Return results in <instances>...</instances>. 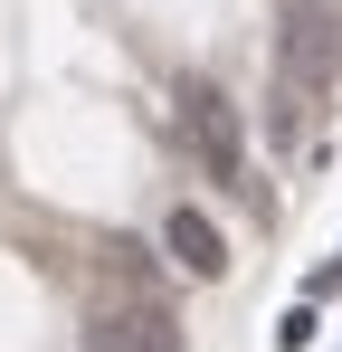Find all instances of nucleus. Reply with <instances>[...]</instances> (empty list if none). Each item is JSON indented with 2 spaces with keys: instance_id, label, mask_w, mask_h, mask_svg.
I'll list each match as a JSON object with an SVG mask.
<instances>
[{
  "instance_id": "obj_3",
  "label": "nucleus",
  "mask_w": 342,
  "mask_h": 352,
  "mask_svg": "<svg viewBox=\"0 0 342 352\" xmlns=\"http://www.w3.org/2000/svg\"><path fill=\"white\" fill-rule=\"evenodd\" d=\"M86 352H181V324L152 295H114V305L86 314Z\"/></svg>"
},
{
  "instance_id": "obj_1",
  "label": "nucleus",
  "mask_w": 342,
  "mask_h": 352,
  "mask_svg": "<svg viewBox=\"0 0 342 352\" xmlns=\"http://www.w3.org/2000/svg\"><path fill=\"white\" fill-rule=\"evenodd\" d=\"M276 86H285V96H304V105L342 96V19H333V0H295V10H285Z\"/></svg>"
},
{
  "instance_id": "obj_6",
  "label": "nucleus",
  "mask_w": 342,
  "mask_h": 352,
  "mask_svg": "<svg viewBox=\"0 0 342 352\" xmlns=\"http://www.w3.org/2000/svg\"><path fill=\"white\" fill-rule=\"evenodd\" d=\"M276 343H285V352H304V343H314V305H295V314H285V324H276Z\"/></svg>"
},
{
  "instance_id": "obj_2",
  "label": "nucleus",
  "mask_w": 342,
  "mask_h": 352,
  "mask_svg": "<svg viewBox=\"0 0 342 352\" xmlns=\"http://www.w3.org/2000/svg\"><path fill=\"white\" fill-rule=\"evenodd\" d=\"M181 143L200 153V172L209 181H247V124H238V105H228L209 76H181Z\"/></svg>"
},
{
  "instance_id": "obj_4",
  "label": "nucleus",
  "mask_w": 342,
  "mask_h": 352,
  "mask_svg": "<svg viewBox=\"0 0 342 352\" xmlns=\"http://www.w3.org/2000/svg\"><path fill=\"white\" fill-rule=\"evenodd\" d=\"M162 248H171V267H181V276H228V238H219V219H209V210H190V200L162 219Z\"/></svg>"
},
{
  "instance_id": "obj_5",
  "label": "nucleus",
  "mask_w": 342,
  "mask_h": 352,
  "mask_svg": "<svg viewBox=\"0 0 342 352\" xmlns=\"http://www.w3.org/2000/svg\"><path fill=\"white\" fill-rule=\"evenodd\" d=\"M105 267H114V286H124V295H152V305H162V267H152V248L114 238V248H105Z\"/></svg>"
}]
</instances>
